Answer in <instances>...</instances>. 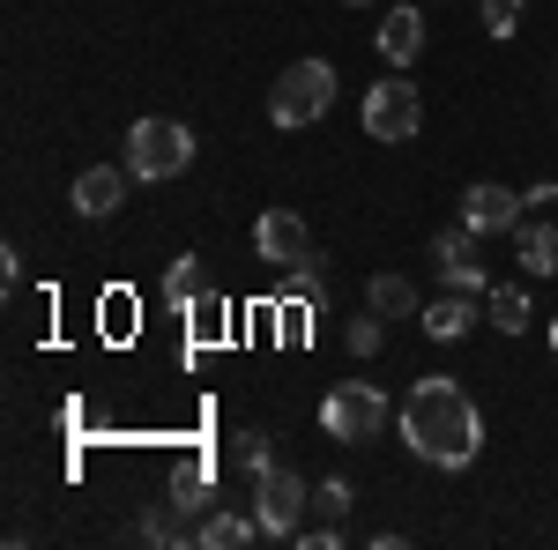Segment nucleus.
Instances as JSON below:
<instances>
[{"label": "nucleus", "instance_id": "1", "mask_svg": "<svg viewBox=\"0 0 558 550\" xmlns=\"http://www.w3.org/2000/svg\"><path fill=\"white\" fill-rule=\"evenodd\" d=\"M402 439L432 468H470L484 454V410L470 402L462 380L425 372V380H410V394H402Z\"/></svg>", "mask_w": 558, "mask_h": 550}, {"label": "nucleus", "instance_id": "2", "mask_svg": "<svg viewBox=\"0 0 558 550\" xmlns=\"http://www.w3.org/2000/svg\"><path fill=\"white\" fill-rule=\"evenodd\" d=\"M328 105H336V68L328 60H291L268 83V120L276 127H313V120H328Z\"/></svg>", "mask_w": 558, "mask_h": 550}, {"label": "nucleus", "instance_id": "3", "mask_svg": "<svg viewBox=\"0 0 558 550\" xmlns=\"http://www.w3.org/2000/svg\"><path fill=\"white\" fill-rule=\"evenodd\" d=\"M305 506H313V484H305L299 468H283V462H260L254 468V521H260V536H268V543L299 536Z\"/></svg>", "mask_w": 558, "mask_h": 550}, {"label": "nucleus", "instance_id": "4", "mask_svg": "<svg viewBox=\"0 0 558 550\" xmlns=\"http://www.w3.org/2000/svg\"><path fill=\"white\" fill-rule=\"evenodd\" d=\"M194 164V127L186 120H134L128 127V171L134 179H179V171Z\"/></svg>", "mask_w": 558, "mask_h": 550}, {"label": "nucleus", "instance_id": "5", "mask_svg": "<svg viewBox=\"0 0 558 550\" xmlns=\"http://www.w3.org/2000/svg\"><path fill=\"white\" fill-rule=\"evenodd\" d=\"M320 431L343 439V447L380 439V431H387V394H380V387H365V380H343L328 402H320Z\"/></svg>", "mask_w": 558, "mask_h": 550}, {"label": "nucleus", "instance_id": "6", "mask_svg": "<svg viewBox=\"0 0 558 550\" xmlns=\"http://www.w3.org/2000/svg\"><path fill=\"white\" fill-rule=\"evenodd\" d=\"M417 127H425V97H417V83L402 68L365 89V134L373 142H417Z\"/></svg>", "mask_w": 558, "mask_h": 550}, {"label": "nucleus", "instance_id": "7", "mask_svg": "<svg viewBox=\"0 0 558 550\" xmlns=\"http://www.w3.org/2000/svg\"><path fill=\"white\" fill-rule=\"evenodd\" d=\"M521 201L514 186H499V179H476V186H462V223H470L476 239H507V231H521Z\"/></svg>", "mask_w": 558, "mask_h": 550}, {"label": "nucleus", "instance_id": "8", "mask_svg": "<svg viewBox=\"0 0 558 550\" xmlns=\"http://www.w3.org/2000/svg\"><path fill=\"white\" fill-rule=\"evenodd\" d=\"M254 254L283 276V268H305V260H320L313 254V231H305V216H291V209H268L254 223Z\"/></svg>", "mask_w": 558, "mask_h": 550}, {"label": "nucleus", "instance_id": "9", "mask_svg": "<svg viewBox=\"0 0 558 550\" xmlns=\"http://www.w3.org/2000/svg\"><path fill=\"white\" fill-rule=\"evenodd\" d=\"M432 268H439V283L447 291H492V276H484V254H476V231L470 223H454V231H439L432 239Z\"/></svg>", "mask_w": 558, "mask_h": 550}, {"label": "nucleus", "instance_id": "10", "mask_svg": "<svg viewBox=\"0 0 558 550\" xmlns=\"http://www.w3.org/2000/svg\"><path fill=\"white\" fill-rule=\"evenodd\" d=\"M128 164H89L83 179H75V209L83 216H120V201H128Z\"/></svg>", "mask_w": 558, "mask_h": 550}, {"label": "nucleus", "instance_id": "11", "mask_svg": "<svg viewBox=\"0 0 558 550\" xmlns=\"http://www.w3.org/2000/svg\"><path fill=\"white\" fill-rule=\"evenodd\" d=\"M417 52H425V15L417 8H387L380 15V60L387 68H410Z\"/></svg>", "mask_w": 558, "mask_h": 550}, {"label": "nucleus", "instance_id": "12", "mask_svg": "<svg viewBox=\"0 0 558 550\" xmlns=\"http://www.w3.org/2000/svg\"><path fill=\"white\" fill-rule=\"evenodd\" d=\"M417 320H425V335H432V342H462V335L476 328V305H470V291H447L439 305H425Z\"/></svg>", "mask_w": 558, "mask_h": 550}, {"label": "nucleus", "instance_id": "13", "mask_svg": "<svg viewBox=\"0 0 558 550\" xmlns=\"http://www.w3.org/2000/svg\"><path fill=\"white\" fill-rule=\"evenodd\" d=\"M365 305H373L380 320H410V313H425V297H417L410 276H373V283H365Z\"/></svg>", "mask_w": 558, "mask_h": 550}, {"label": "nucleus", "instance_id": "14", "mask_svg": "<svg viewBox=\"0 0 558 550\" xmlns=\"http://www.w3.org/2000/svg\"><path fill=\"white\" fill-rule=\"evenodd\" d=\"M521 276H558V223H521Z\"/></svg>", "mask_w": 558, "mask_h": 550}, {"label": "nucleus", "instance_id": "15", "mask_svg": "<svg viewBox=\"0 0 558 550\" xmlns=\"http://www.w3.org/2000/svg\"><path fill=\"white\" fill-rule=\"evenodd\" d=\"M484 320L507 328V335H521V328L536 320V313H529V291H521V283H492V291H484Z\"/></svg>", "mask_w": 558, "mask_h": 550}, {"label": "nucleus", "instance_id": "16", "mask_svg": "<svg viewBox=\"0 0 558 550\" xmlns=\"http://www.w3.org/2000/svg\"><path fill=\"white\" fill-rule=\"evenodd\" d=\"M202 291H209V283H202V254L165 260V305H172V313H186V305H194Z\"/></svg>", "mask_w": 558, "mask_h": 550}, {"label": "nucleus", "instance_id": "17", "mask_svg": "<svg viewBox=\"0 0 558 550\" xmlns=\"http://www.w3.org/2000/svg\"><path fill=\"white\" fill-rule=\"evenodd\" d=\"M165 499H172V506H179V513H186V521H194V513H209V499H216V491H209V462H194V468H179L172 484H165Z\"/></svg>", "mask_w": 558, "mask_h": 550}, {"label": "nucleus", "instance_id": "18", "mask_svg": "<svg viewBox=\"0 0 558 550\" xmlns=\"http://www.w3.org/2000/svg\"><path fill=\"white\" fill-rule=\"evenodd\" d=\"M186 320H194V350H209V342H223V335H231V305H223L216 291H202V297H194V305H186Z\"/></svg>", "mask_w": 558, "mask_h": 550}, {"label": "nucleus", "instance_id": "19", "mask_svg": "<svg viewBox=\"0 0 558 550\" xmlns=\"http://www.w3.org/2000/svg\"><path fill=\"white\" fill-rule=\"evenodd\" d=\"M142 536H149V543H165V550H172V543H186V536H202V528H194V521H186V513H179L172 499H157V506L142 513Z\"/></svg>", "mask_w": 558, "mask_h": 550}, {"label": "nucleus", "instance_id": "20", "mask_svg": "<svg viewBox=\"0 0 558 550\" xmlns=\"http://www.w3.org/2000/svg\"><path fill=\"white\" fill-rule=\"evenodd\" d=\"M254 536H260V521H254V513H231V506H223V513H209V521H202V543H209V550L254 543Z\"/></svg>", "mask_w": 558, "mask_h": 550}, {"label": "nucleus", "instance_id": "21", "mask_svg": "<svg viewBox=\"0 0 558 550\" xmlns=\"http://www.w3.org/2000/svg\"><path fill=\"white\" fill-rule=\"evenodd\" d=\"M350 499H357V491H350L343 476H328V484H313V513H320V521H336V528L350 521Z\"/></svg>", "mask_w": 558, "mask_h": 550}, {"label": "nucleus", "instance_id": "22", "mask_svg": "<svg viewBox=\"0 0 558 550\" xmlns=\"http://www.w3.org/2000/svg\"><path fill=\"white\" fill-rule=\"evenodd\" d=\"M283 297H299V305H320V297H328V276H320V260H305V268H283Z\"/></svg>", "mask_w": 558, "mask_h": 550}, {"label": "nucleus", "instance_id": "23", "mask_svg": "<svg viewBox=\"0 0 558 550\" xmlns=\"http://www.w3.org/2000/svg\"><path fill=\"white\" fill-rule=\"evenodd\" d=\"M343 342H350V357H380L387 320H380V313H365V320H350V328H343Z\"/></svg>", "mask_w": 558, "mask_h": 550}, {"label": "nucleus", "instance_id": "24", "mask_svg": "<svg viewBox=\"0 0 558 550\" xmlns=\"http://www.w3.org/2000/svg\"><path fill=\"white\" fill-rule=\"evenodd\" d=\"M476 8H484V30H492V38H514L529 0H476Z\"/></svg>", "mask_w": 558, "mask_h": 550}, {"label": "nucleus", "instance_id": "25", "mask_svg": "<svg viewBox=\"0 0 558 550\" xmlns=\"http://www.w3.org/2000/svg\"><path fill=\"white\" fill-rule=\"evenodd\" d=\"M231 462L260 468V462H268V431H239V439H231Z\"/></svg>", "mask_w": 558, "mask_h": 550}, {"label": "nucleus", "instance_id": "26", "mask_svg": "<svg viewBox=\"0 0 558 550\" xmlns=\"http://www.w3.org/2000/svg\"><path fill=\"white\" fill-rule=\"evenodd\" d=\"M305 313H313V305H299V297H291V313L276 320V335H283V342H305V335H313V328H305Z\"/></svg>", "mask_w": 558, "mask_h": 550}, {"label": "nucleus", "instance_id": "27", "mask_svg": "<svg viewBox=\"0 0 558 550\" xmlns=\"http://www.w3.org/2000/svg\"><path fill=\"white\" fill-rule=\"evenodd\" d=\"M551 357H558V320H551Z\"/></svg>", "mask_w": 558, "mask_h": 550}]
</instances>
